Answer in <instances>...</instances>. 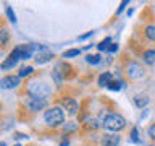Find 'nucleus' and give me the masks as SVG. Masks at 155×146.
I'll list each match as a JSON object with an SVG mask.
<instances>
[{"instance_id":"nucleus-7","label":"nucleus","mask_w":155,"mask_h":146,"mask_svg":"<svg viewBox=\"0 0 155 146\" xmlns=\"http://www.w3.org/2000/svg\"><path fill=\"white\" fill-rule=\"evenodd\" d=\"M60 104L66 110L68 115H76L78 110H79V106H78V102L73 97H63V99H60Z\"/></svg>"},{"instance_id":"nucleus-18","label":"nucleus","mask_w":155,"mask_h":146,"mask_svg":"<svg viewBox=\"0 0 155 146\" xmlns=\"http://www.w3.org/2000/svg\"><path fill=\"white\" fill-rule=\"evenodd\" d=\"M8 39H10V34L5 28H2V31H0V44H2V47H7L8 44Z\"/></svg>"},{"instance_id":"nucleus-11","label":"nucleus","mask_w":155,"mask_h":146,"mask_svg":"<svg viewBox=\"0 0 155 146\" xmlns=\"http://www.w3.org/2000/svg\"><path fill=\"white\" fill-rule=\"evenodd\" d=\"M34 57H36V62L37 63H45V62L50 60V58H53V54L50 50H47L44 46H41V47H39V52Z\"/></svg>"},{"instance_id":"nucleus-20","label":"nucleus","mask_w":155,"mask_h":146,"mask_svg":"<svg viewBox=\"0 0 155 146\" xmlns=\"http://www.w3.org/2000/svg\"><path fill=\"white\" fill-rule=\"evenodd\" d=\"M145 37L149 39V41H152V42H155V26H147L145 28Z\"/></svg>"},{"instance_id":"nucleus-22","label":"nucleus","mask_w":155,"mask_h":146,"mask_svg":"<svg viewBox=\"0 0 155 146\" xmlns=\"http://www.w3.org/2000/svg\"><path fill=\"white\" fill-rule=\"evenodd\" d=\"M32 71H34V68H32V67H21V68H19V73H18V76H19V78L29 76Z\"/></svg>"},{"instance_id":"nucleus-13","label":"nucleus","mask_w":155,"mask_h":146,"mask_svg":"<svg viewBox=\"0 0 155 146\" xmlns=\"http://www.w3.org/2000/svg\"><path fill=\"white\" fill-rule=\"evenodd\" d=\"M99 127H102V123H100V120H97V119H87L84 122V130L86 131H95Z\"/></svg>"},{"instance_id":"nucleus-23","label":"nucleus","mask_w":155,"mask_h":146,"mask_svg":"<svg viewBox=\"0 0 155 146\" xmlns=\"http://www.w3.org/2000/svg\"><path fill=\"white\" fill-rule=\"evenodd\" d=\"M100 55L99 54H94V55H87L86 57V62L87 63H92V65H97V63H100Z\"/></svg>"},{"instance_id":"nucleus-24","label":"nucleus","mask_w":155,"mask_h":146,"mask_svg":"<svg viewBox=\"0 0 155 146\" xmlns=\"http://www.w3.org/2000/svg\"><path fill=\"white\" fill-rule=\"evenodd\" d=\"M5 12H7L10 21H12V23H16V15L13 13V10H12V7H10V5H5Z\"/></svg>"},{"instance_id":"nucleus-5","label":"nucleus","mask_w":155,"mask_h":146,"mask_svg":"<svg viewBox=\"0 0 155 146\" xmlns=\"http://www.w3.org/2000/svg\"><path fill=\"white\" fill-rule=\"evenodd\" d=\"M34 50H36V46L34 44H21V46H16L15 50H12V55L13 58L16 60H21V58H31L34 55Z\"/></svg>"},{"instance_id":"nucleus-21","label":"nucleus","mask_w":155,"mask_h":146,"mask_svg":"<svg viewBox=\"0 0 155 146\" xmlns=\"http://www.w3.org/2000/svg\"><path fill=\"white\" fill-rule=\"evenodd\" d=\"M52 78H53V81H55V85H57V86H61V83H63V76H61V73L58 71L57 68L52 71Z\"/></svg>"},{"instance_id":"nucleus-14","label":"nucleus","mask_w":155,"mask_h":146,"mask_svg":"<svg viewBox=\"0 0 155 146\" xmlns=\"http://www.w3.org/2000/svg\"><path fill=\"white\" fill-rule=\"evenodd\" d=\"M111 81H113V78H111V73L110 71H104L99 76V85L100 86H108Z\"/></svg>"},{"instance_id":"nucleus-15","label":"nucleus","mask_w":155,"mask_h":146,"mask_svg":"<svg viewBox=\"0 0 155 146\" xmlns=\"http://www.w3.org/2000/svg\"><path fill=\"white\" fill-rule=\"evenodd\" d=\"M78 131V123L76 122H66L65 127H63V135H70V133H74Z\"/></svg>"},{"instance_id":"nucleus-16","label":"nucleus","mask_w":155,"mask_h":146,"mask_svg":"<svg viewBox=\"0 0 155 146\" xmlns=\"http://www.w3.org/2000/svg\"><path fill=\"white\" fill-rule=\"evenodd\" d=\"M134 102H136V106H137V107H144V106H147L149 97L145 96V94H137V96L134 97Z\"/></svg>"},{"instance_id":"nucleus-2","label":"nucleus","mask_w":155,"mask_h":146,"mask_svg":"<svg viewBox=\"0 0 155 146\" xmlns=\"http://www.w3.org/2000/svg\"><path fill=\"white\" fill-rule=\"evenodd\" d=\"M102 127H105L107 130L110 131H120L126 127V119L121 114H116V112H111V114H107V117L102 122Z\"/></svg>"},{"instance_id":"nucleus-31","label":"nucleus","mask_w":155,"mask_h":146,"mask_svg":"<svg viewBox=\"0 0 155 146\" xmlns=\"http://www.w3.org/2000/svg\"><path fill=\"white\" fill-rule=\"evenodd\" d=\"M91 36H92V31H91V33H86L84 36H79L78 39H79V41H82V39H87V37H91Z\"/></svg>"},{"instance_id":"nucleus-1","label":"nucleus","mask_w":155,"mask_h":146,"mask_svg":"<svg viewBox=\"0 0 155 146\" xmlns=\"http://www.w3.org/2000/svg\"><path fill=\"white\" fill-rule=\"evenodd\" d=\"M44 120L48 127L55 128V127L61 125L65 122V112H63L61 107L58 106H53V107H48V109L44 112Z\"/></svg>"},{"instance_id":"nucleus-3","label":"nucleus","mask_w":155,"mask_h":146,"mask_svg":"<svg viewBox=\"0 0 155 146\" xmlns=\"http://www.w3.org/2000/svg\"><path fill=\"white\" fill-rule=\"evenodd\" d=\"M124 73L129 80H140L145 76V68L140 65L139 62H128L124 67Z\"/></svg>"},{"instance_id":"nucleus-4","label":"nucleus","mask_w":155,"mask_h":146,"mask_svg":"<svg viewBox=\"0 0 155 146\" xmlns=\"http://www.w3.org/2000/svg\"><path fill=\"white\" fill-rule=\"evenodd\" d=\"M24 106H26V109L31 110V112H39V110H44L47 107V99L39 97V96L28 94L26 97H24Z\"/></svg>"},{"instance_id":"nucleus-10","label":"nucleus","mask_w":155,"mask_h":146,"mask_svg":"<svg viewBox=\"0 0 155 146\" xmlns=\"http://www.w3.org/2000/svg\"><path fill=\"white\" fill-rule=\"evenodd\" d=\"M121 141V136L118 133H105L100 140L102 146H118Z\"/></svg>"},{"instance_id":"nucleus-30","label":"nucleus","mask_w":155,"mask_h":146,"mask_svg":"<svg viewBox=\"0 0 155 146\" xmlns=\"http://www.w3.org/2000/svg\"><path fill=\"white\" fill-rule=\"evenodd\" d=\"M126 5H128V2H123V3H121V5H120V8H118V12H116V15H120L121 12H123V10H124V7H126Z\"/></svg>"},{"instance_id":"nucleus-19","label":"nucleus","mask_w":155,"mask_h":146,"mask_svg":"<svg viewBox=\"0 0 155 146\" xmlns=\"http://www.w3.org/2000/svg\"><path fill=\"white\" fill-rule=\"evenodd\" d=\"M110 46H111V37H105L102 42L97 44V49H99V50H108Z\"/></svg>"},{"instance_id":"nucleus-29","label":"nucleus","mask_w":155,"mask_h":146,"mask_svg":"<svg viewBox=\"0 0 155 146\" xmlns=\"http://www.w3.org/2000/svg\"><path fill=\"white\" fill-rule=\"evenodd\" d=\"M115 50H118V44L111 42V46L108 47V52H115Z\"/></svg>"},{"instance_id":"nucleus-27","label":"nucleus","mask_w":155,"mask_h":146,"mask_svg":"<svg viewBox=\"0 0 155 146\" xmlns=\"http://www.w3.org/2000/svg\"><path fill=\"white\" fill-rule=\"evenodd\" d=\"M131 140H133L134 143H140L139 136H137V128H133V131H131Z\"/></svg>"},{"instance_id":"nucleus-6","label":"nucleus","mask_w":155,"mask_h":146,"mask_svg":"<svg viewBox=\"0 0 155 146\" xmlns=\"http://www.w3.org/2000/svg\"><path fill=\"white\" fill-rule=\"evenodd\" d=\"M28 92L32 96H39V97L47 99V97L52 94V88L48 85H45V83H31V85L28 86Z\"/></svg>"},{"instance_id":"nucleus-12","label":"nucleus","mask_w":155,"mask_h":146,"mask_svg":"<svg viewBox=\"0 0 155 146\" xmlns=\"http://www.w3.org/2000/svg\"><path fill=\"white\" fill-rule=\"evenodd\" d=\"M142 60L147 65H155V49H147L142 52Z\"/></svg>"},{"instance_id":"nucleus-32","label":"nucleus","mask_w":155,"mask_h":146,"mask_svg":"<svg viewBox=\"0 0 155 146\" xmlns=\"http://www.w3.org/2000/svg\"><path fill=\"white\" fill-rule=\"evenodd\" d=\"M16 140H21V138H24V135L23 133H16V136H15Z\"/></svg>"},{"instance_id":"nucleus-9","label":"nucleus","mask_w":155,"mask_h":146,"mask_svg":"<svg viewBox=\"0 0 155 146\" xmlns=\"http://www.w3.org/2000/svg\"><path fill=\"white\" fill-rule=\"evenodd\" d=\"M19 85V76L18 75H7L2 78V81H0V86L3 88V89H13V88H16Z\"/></svg>"},{"instance_id":"nucleus-17","label":"nucleus","mask_w":155,"mask_h":146,"mask_svg":"<svg viewBox=\"0 0 155 146\" xmlns=\"http://www.w3.org/2000/svg\"><path fill=\"white\" fill-rule=\"evenodd\" d=\"M16 58H13L12 55H8V58L2 63V70H8V68H13L15 65H16Z\"/></svg>"},{"instance_id":"nucleus-33","label":"nucleus","mask_w":155,"mask_h":146,"mask_svg":"<svg viewBox=\"0 0 155 146\" xmlns=\"http://www.w3.org/2000/svg\"><path fill=\"white\" fill-rule=\"evenodd\" d=\"M15 146H21V144H15Z\"/></svg>"},{"instance_id":"nucleus-25","label":"nucleus","mask_w":155,"mask_h":146,"mask_svg":"<svg viewBox=\"0 0 155 146\" xmlns=\"http://www.w3.org/2000/svg\"><path fill=\"white\" fill-rule=\"evenodd\" d=\"M76 55H79V49H70V50H65V52H63V57H65V58L76 57Z\"/></svg>"},{"instance_id":"nucleus-8","label":"nucleus","mask_w":155,"mask_h":146,"mask_svg":"<svg viewBox=\"0 0 155 146\" xmlns=\"http://www.w3.org/2000/svg\"><path fill=\"white\" fill-rule=\"evenodd\" d=\"M55 68L61 73L63 80H71V78H74V76H76V73H73V71H74V68H73V67L70 65V63H66V62L58 63V65H57Z\"/></svg>"},{"instance_id":"nucleus-26","label":"nucleus","mask_w":155,"mask_h":146,"mask_svg":"<svg viewBox=\"0 0 155 146\" xmlns=\"http://www.w3.org/2000/svg\"><path fill=\"white\" fill-rule=\"evenodd\" d=\"M107 88H108V89H111V91H118L120 88H121V83H120V81H115V80H113V81H111V83H110V85L107 86Z\"/></svg>"},{"instance_id":"nucleus-28","label":"nucleus","mask_w":155,"mask_h":146,"mask_svg":"<svg viewBox=\"0 0 155 146\" xmlns=\"http://www.w3.org/2000/svg\"><path fill=\"white\" fill-rule=\"evenodd\" d=\"M147 133H149V136H150V138H152V140H155V123L149 127Z\"/></svg>"}]
</instances>
